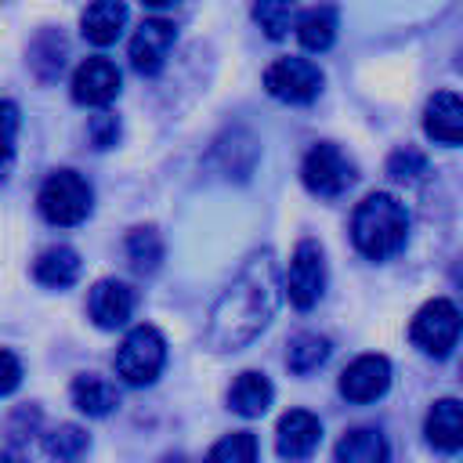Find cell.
<instances>
[{
  "label": "cell",
  "mask_w": 463,
  "mask_h": 463,
  "mask_svg": "<svg viewBox=\"0 0 463 463\" xmlns=\"http://www.w3.org/2000/svg\"><path fill=\"white\" fill-rule=\"evenodd\" d=\"M297 40H300L307 51H329L333 40H336V11H333L329 4L307 7V11L297 18Z\"/></svg>",
  "instance_id": "44dd1931"
},
{
  "label": "cell",
  "mask_w": 463,
  "mask_h": 463,
  "mask_svg": "<svg viewBox=\"0 0 463 463\" xmlns=\"http://www.w3.org/2000/svg\"><path fill=\"white\" fill-rule=\"evenodd\" d=\"M329 336H322V333H297L293 340H289V351H286V365L297 373V376H307V373H315L326 358H329Z\"/></svg>",
  "instance_id": "7402d4cb"
},
{
  "label": "cell",
  "mask_w": 463,
  "mask_h": 463,
  "mask_svg": "<svg viewBox=\"0 0 463 463\" xmlns=\"http://www.w3.org/2000/svg\"><path fill=\"white\" fill-rule=\"evenodd\" d=\"M40 213L58 224V228H72L80 221H87L90 206H94V192L87 184V177H80L76 170H54L43 188H40Z\"/></svg>",
  "instance_id": "3957f363"
},
{
  "label": "cell",
  "mask_w": 463,
  "mask_h": 463,
  "mask_svg": "<svg viewBox=\"0 0 463 463\" xmlns=\"http://www.w3.org/2000/svg\"><path fill=\"white\" fill-rule=\"evenodd\" d=\"M163 463H188L181 452H174V456H163Z\"/></svg>",
  "instance_id": "d6a6232c"
},
{
  "label": "cell",
  "mask_w": 463,
  "mask_h": 463,
  "mask_svg": "<svg viewBox=\"0 0 463 463\" xmlns=\"http://www.w3.org/2000/svg\"><path fill=\"white\" fill-rule=\"evenodd\" d=\"M119 94V69L116 61L94 54L83 58L72 72V101L80 105H109Z\"/></svg>",
  "instance_id": "8fae6325"
},
{
  "label": "cell",
  "mask_w": 463,
  "mask_h": 463,
  "mask_svg": "<svg viewBox=\"0 0 463 463\" xmlns=\"http://www.w3.org/2000/svg\"><path fill=\"white\" fill-rule=\"evenodd\" d=\"M427 441L441 452H456L463 445V405L456 398H438L427 412Z\"/></svg>",
  "instance_id": "e0dca14e"
},
{
  "label": "cell",
  "mask_w": 463,
  "mask_h": 463,
  "mask_svg": "<svg viewBox=\"0 0 463 463\" xmlns=\"http://www.w3.org/2000/svg\"><path fill=\"white\" fill-rule=\"evenodd\" d=\"M253 22L268 40H282L293 25V0H253Z\"/></svg>",
  "instance_id": "4316f807"
},
{
  "label": "cell",
  "mask_w": 463,
  "mask_h": 463,
  "mask_svg": "<svg viewBox=\"0 0 463 463\" xmlns=\"http://www.w3.org/2000/svg\"><path fill=\"white\" fill-rule=\"evenodd\" d=\"M61 61H65V40L58 36V33H40L36 40H33V47H29V65H33V72L43 80V83H51L58 72H61Z\"/></svg>",
  "instance_id": "cb8c5ba5"
},
{
  "label": "cell",
  "mask_w": 463,
  "mask_h": 463,
  "mask_svg": "<svg viewBox=\"0 0 463 463\" xmlns=\"http://www.w3.org/2000/svg\"><path fill=\"white\" fill-rule=\"evenodd\" d=\"M336 463H391L387 438L373 427H354L336 441Z\"/></svg>",
  "instance_id": "ffe728a7"
},
{
  "label": "cell",
  "mask_w": 463,
  "mask_h": 463,
  "mask_svg": "<svg viewBox=\"0 0 463 463\" xmlns=\"http://www.w3.org/2000/svg\"><path fill=\"white\" fill-rule=\"evenodd\" d=\"M271 398H275V387H271V380H268L264 373H257V369L239 373L235 383L228 387V409L239 412V416H246V420L264 416L268 405H271Z\"/></svg>",
  "instance_id": "9a60e30c"
},
{
  "label": "cell",
  "mask_w": 463,
  "mask_h": 463,
  "mask_svg": "<svg viewBox=\"0 0 463 463\" xmlns=\"http://www.w3.org/2000/svg\"><path fill=\"white\" fill-rule=\"evenodd\" d=\"M166 365V340L156 326H134L119 351H116V373L123 376V383L130 387H145L152 383Z\"/></svg>",
  "instance_id": "277c9868"
},
{
  "label": "cell",
  "mask_w": 463,
  "mask_h": 463,
  "mask_svg": "<svg viewBox=\"0 0 463 463\" xmlns=\"http://www.w3.org/2000/svg\"><path fill=\"white\" fill-rule=\"evenodd\" d=\"M423 130L438 145H459L463 141V101L456 90H438L423 109Z\"/></svg>",
  "instance_id": "5bb4252c"
},
{
  "label": "cell",
  "mask_w": 463,
  "mask_h": 463,
  "mask_svg": "<svg viewBox=\"0 0 463 463\" xmlns=\"http://www.w3.org/2000/svg\"><path fill=\"white\" fill-rule=\"evenodd\" d=\"M18 383H22V362H18L11 351L0 347V398L11 394Z\"/></svg>",
  "instance_id": "4dcf8cb0"
},
{
  "label": "cell",
  "mask_w": 463,
  "mask_h": 463,
  "mask_svg": "<svg viewBox=\"0 0 463 463\" xmlns=\"http://www.w3.org/2000/svg\"><path fill=\"white\" fill-rule=\"evenodd\" d=\"M43 449H47V456L58 459V463H76V459L90 449V438H87V430L76 427V423H58L54 430L43 434Z\"/></svg>",
  "instance_id": "603a6c76"
},
{
  "label": "cell",
  "mask_w": 463,
  "mask_h": 463,
  "mask_svg": "<svg viewBox=\"0 0 463 463\" xmlns=\"http://www.w3.org/2000/svg\"><path fill=\"white\" fill-rule=\"evenodd\" d=\"M18 123H22V112L14 101H0V159H7L14 152V141H18Z\"/></svg>",
  "instance_id": "f1b7e54d"
},
{
  "label": "cell",
  "mask_w": 463,
  "mask_h": 463,
  "mask_svg": "<svg viewBox=\"0 0 463 463\" xmlns=\"http://www.w3.org/2000/svg\"><path fill=\"white\" fill-rule=\"evenodd\" d=\"M300 181L311 195L336 199L354 184V163L333 141H318L307 148V156L300 163Z\"/></svg>",
  "instance_id": "5b68a950"
},
{
  "label": "cell",
  "mask_w": 463,
  "mask_h": 463,
  "mask_svg": "<svg viewBox=\"0 0 463 463\" xmlns=\"http://www.w3.org/2000/svg\"><path fill=\"white\" fill-rule=\"evenodd\" d=\"M87 311L98 329H119L134 315V289L119 279H101L87 297Z\"/></svg>",
  "instance_id": "4fadbf2b"
},
{
  "label": "cell",
  "mask_w": 463,
  "mask_h": 463,
  "mask_svg": "<svg viewBox=\"0 0 463 463\" xmlns=\"http://www.w3.org/2000/svg\"><path fill=\"white\" fill-rule=\"evenodd\" d=\"M203 463H257V438L250 430H232L206 452Z\"/></svg>",
  "instance_id": "484cf974"
},
{
  "label": "cell",
  "mask_w": 463,
  "mask_h": 463,
  "mask_svg": "<svg viewBox=\"0 0 463 463\" xmlns=\"http://www.w3.org/2000/svg\"><path fill=\"white\" fill-rule=\"evenodd\" d=\"M409 336H412V344L420 351H427L434 358H445L459 340V307L452 300H445V297L427 300L416 311V318L409 326Z\"/></svg>",
  "instance_id": "52a82bcc"
},
{
  "label": "cell",
  "mask_w": 463,
  "mask_h": 463,
  "mask_svg": "<svg viewBox=\"0 0 463 463\" xmlns=\"http://www.w3.org/2000/svg\"><path fill=\"white\" fill-rule=\"evenodd\" d=\"M264 90L289 105H307L322 90V69L307 58H279L264 72Z\"/></svg>",
  "instance_id": "ba28073f"
},
{
  "label": "cell",
  "mask_w": 463,
  "mask_h": 463,
  "mask_svg": "<svg viewBox=\"0 0 463 463\" xmlns=\"http://www.w3.org/2000/svg\"><path fill=\"white\" fill-rule=\"evenodd\" d=\"M127 257L134 264V271H156L159 260H163V239L156 228H134L127 235Z\"/></svg>",
  "instance_id": "d4e9b609"
},
{
  "label": "cell",
  "mask_w": 463,
  "mask_h": 463,
  "mask_svg": "<svg viewBox=\"0 0 463 463\" xmlns=\"http://www.w3.org/2000/svg\"><path fill=\"white\" fill-rule=\"evenodd\" d=\"M427 170V159L416 152V148H398V152H391V159H387V174L394 177V181H412V177H420Z\"/></svg>",
  "instance_id": "83f0119b"
},
{
  "label": "cell",
  "mask_w": 463,
  "mask_h": 463,
  "mask_svg": "<svg viewBox=\"0 0 463 463\" xmlns=\"http://www.w3.org/2000/svg\"><path fill=\"white\" fill-rule=\"evenodd\" d=\"M282 293L300 311L315 307L318 297L326 293V253H322V246L315 239H300L297 242V250L289 257V271H286Z\"/></svg>",
  "instance_id": "8992f818"
},
{
  "label": "cell",
  "mask_w": 463,
  "mask_h": 463,
  "mask_svg": "<svg viewBox=\"0 0 463 463\" xmlns=\"http://www.w3.org/2000/svg\"><path fill=\"white\" fill-rule=\"evenodd\" d=\"M87 134H90L94 148H112V145H116V137H119V119H116L112 112H98V116L90 119Z\"/></svg>",
  "instance_id": "f546056e"
},
{
  "label": "cell",
  "mask_w": 463,
  "mask_h": 463,
  "mask_svg": "<svg viewBox=\"0 0 463 463\" xmlns=\"http://www.w3.org/2000/svg\"><path fill=\"white\" fill-rule=\"evenodd\" d=\"M174 40H177L174 22H166V18H145L137 25V33L130 36V65L141 76H156L166 65L170 51H174Z\"/></svg>",
  "instance_id": "9c48e42d"
},
{
  "label": "cell",
  "mask_w": 463,
  "mask_h": 463,
  "mask_svg": "<svg viewBox=\"0 0 463 463\" xmlns=\"http://www.w3.org/2000/svg\"><path fill=\"white\" fill-rule=\"evenodd\" d=\"M391 387V362L383 354H358L344 373H340V394L354 405H369L383 398Z\"/></svg>",
  "instance_id": "30bf717a"
},
{
  "label": "cell",
  "mask_w": 463,
  "mask_h": 463,
  "mask_svg": "<svg viewBox=\"0 0 463 463\" xmlns=\"http://www.w3.org/2000/svg\"><path fill=\"white\" fill-rule=\"evenodd\" d=\"M33 275L47 289H69L80 279V253L72 246H51V250H43L36 257Z\"/></svg>",
  "instance_id": "ac0fdd59"
},
{
  "label": "cell",
  "mask_w": 463,
  "mask_h": 463,
  "mask_svg": "<svg viewBox=\"0 0 463 463\" xmlns=\"http://www.w3.org/2000/svg\"><path fill=\"white\" fill-rule=\"evenodd\" d=\"M0 463H29V456L22 449H7V452H0Z\"/></svg>",
  "instance_id": "1f68e13d"
},
{
  "label": "cell",
  "mask_w": 463,
  "mask_h": 463,
  "mask_svg": "<svg viewBox=\"0 0 463 463\" xmlns=\"http://www.w3.org/2000/svg\"><path fill=\"white\" fill-rule=\"evenodd\" d=\"M279 297H282L279 264H275L271 250H260L239 268V275L213 300L206 333H203L206 347L210 351H239V347L253 344L275 318Z\"/></svg>",
  "instance_id": "6da1fadb"
},
{
  "label": "cell",
  "mask_w": 463,
  "mask_h": 463,
  "mask_svg": "<svg viewBox=\"0 0 463 463\" xmlns=\"http://www.w3.org/2000/svg\"><path fill=\"white\" fill-rule=\"evenodd\" d=\"M127 25V4L123 0H94L87 4V11L80 14V29L94 47H109L116 43V36Z\"/></svg>",
  "instance_id": "2e32d148"
},
{
  "label": "cell",
  "mask_w": 463,
  "mask_h": 463,
  "mask_svg": "<svg viewBox=\"0 0 463 463\" xmlns=\"http://www.w3.org/2000/svg\"><path fill=\"white\" fill-rule=\"evenodd\" d=\"M72 394V405L83 412V416H109L116 405H119V394L112 387V380L98 376V373H80L69 387Z\"/></svg>",
  "instance_id": "d6986e66"
},
{
  "label": "cell",
  "mask_w": 463,
  "mask_h": 463,
  "mask_svg": "<svg viewBox=\"0 0 463 463\" xmlns=\"http://www.w3.org/2000/svg\"><path fill=\"white\" fill-rule=\"evenodd\" d=\"M141 4H148V7H170L174 0H141Z\"/></svg>",
  "instance_id": "836d02e7"
},
{
  "label": "cell",
  "mask_w": 463,
  "mask_h": 463,
  "mask_svg": "<svg viewBox=\"0 0 463 463\" xmlns=\"http://www.w3.org/2000/svg\"><path fill=\"white\" fill-rule=\"evenodd\" d=\"M409 235V210L391 192L365 195L351 213V239L354 250L369 260H387L405 246Z\"/></svg>",
  "instance_id": "7a4b0ae2"
},
{
  "label": "cell",
  "mask_w": 463,
  "mask_h": 463,
  "mask_svg": "<svg viewBox=\"0 0 463 463\" xmlns=\"http://www.w3.org/2000/svg\"><path fill=\"white\" fill-rule=\"evenodd\" d=\"M318 441H322V423H318V416L307 412V409H289V412L279 420V427H275V449H279V456L289 459V463L307 459V456L318 449Z\"/></svg>",
  "instance_id": "7c38bea8"
}]
</instances>
